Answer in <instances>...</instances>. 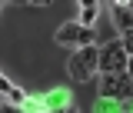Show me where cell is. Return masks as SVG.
Instances as JSON below:
<instances>
[{
  "label": "cell",
  "mask_w": 133,
  "mask_h": 113,
  "mask_svg": "<svg viewBox=\"0 0 133 113\" xmlns=\"http://www.w3.org/2000/svg\"><path fill=\"white\" fill-rule=\"evenodd\" d=\"M66 70H70V77H73V80H80V83L90 80V77L100 70V47H80L73 57H70Z\"/></svg>",
  "instance_id": "obj_1"
},
{
  "label": "cell",
  "mask_w": 133,
  "mask_h": 113,
  "mask_svg": "<svg viewBox=\"0 0 133 113\" xmlns=\"http://www.w3.org/2000/svg\"><path fill=\"white\" fill-rule=\"evenodd\" d=\"M127 63H130V57H127V50H123L120 40L100 47V70L103 73H127Z\"/></svg>",
  "instance_id": "obj_2"
},
{
  "label": "cell",
  "mask_w": 133,
  "mask_h": 113,
  "mask_svg": "<svg viewBox=\"0 0 133 113\" xmlns=\"http://www.w3.org/2000/svg\"><path fill=\"white\" fill-rule=\"evenodd\" d=\"M100 93H103L107 100H130L133 97V80L127 77V73H103Z\"/></svg>",
  "instance_id": "obj_3"
},
{
  "label": "cell",
  "mask_w": 133,
  "mask_h": 113,
  "mask_svg": "<svg viewBox=\"0 0 133 113\" xmlns=\"http://www.w3.org/2000/svg\"><path fill=\"white\" fill-rule=\"evenodd\" d=\"M57 43H63V47H93V30H83L77 20H70V23H63L60 30H57V37H53Z\"/></svg>",
  "instance_id": "obj_4"
},
{
  "label": "cell",
  "mask_w": 133,
  "mask_h": 113,
  "mask_svg": "<svg viewBox=\"0 0 133 113\" xmlns=\"http://www.w3.org/2000/svg\"><path fill=\"white\" fill-rule=\"evenodd\" d=\"M113 23H116V30L123 33H133V7L130 3H113Z\"/></svg>",
  "instance_id": "obj_5"
},
{
  "label": "cell",
  "mask_w": 133,
  "mask_h": 113,
  "mask_svg": "<svg viewBox=\"0 0 133 113\" xmlns=\"http://www.w3.org/2000/svg\"><path fill=\"white\" fill-rule=\"evenodd\" d=\"M97 17H100V3H93V0L80 3V20H77V23H80L83 30H90V23H93Z\"/></svg>",
  "instance_id": "obj_6"
},
{
  "label": "cell",
  "mask_w": 133,
  "mask_h": 113,
  "mask_svg": "<svg viewBox=\"0 0 133 113\" xmlns=\"http://www.w3.org/2000/svg\"><path fill=\"white\" fill-rule=\"evenodd\" d=\"M23 110H30V113H43V100L27 97V100H23Z\"/></svg>",
  "instance_id": "obj_7"
},
{
  "label": "cell",
  "mask_w": 133,
  "mask_h": 113,
  "mask_svg": "<svg viewBox=\"0 0 133 113\" xmlns=\"http://www.w3.org/2000/svg\"><path fill=\"white\" fill-rule=\"evenodd\" d=\"M10 90H14V83H10L3 73H0V93H3V97H10Z\"/></svg>",
  "instance_id": "obj_8"
},
{
  "label": "cell",
  "mask_w": 133,
  "mask_h": 113,
  "mask_svg": "<svg viewBox=\"0 0 133 113\" xmlns=\"http://www.w3.org/2000/svg\"><path fill=\"white\" fill-rule=\"evenodd\" d=\"M120 43H123V50H127V57H133V33H127Z\"/></svg>",
  "instance_id": "obj_9"
},
{
  "label": "cell",
  "mask_w": 133,
  "mask_h": 113,
  "mask_svg": "<svg viewBox=\"0 0 133 113\" xmlns=\"http://www.w3.org/2000/svg\"><path fill=\"white\" fill-rule=\"evenodd\" d=\"M127 77L133 80V57H130V63H127Z\"/></svg>",
  "instance_id": "obj_10"
},
{
  "label": "cell",
  "mask_w": 133,
  "mask_h": 113,
  "mask_svg": "<svg viewBox=\"0 0 133 113\" xmlns=\"http://www.w3.org/2000/svg\"><path fill=\"white\" fill-rule=\"evenodd\" d=\"M63 113H77V110H63Z\"/></svg>",
  "instance_id": "obj_11"
},
{
  "label": "cell",
  "mask_w": 133,
  "mask_h": 113,
  "mask_svg": "<svg viewBox=\"0 0 133 113\" xmlns=\"http://www.w3.org/2000/svg\"><path fill=\"white\" fill-rule=\"evenodd\" d=\"M60 113H63V110H60Z\"/></svg>",
  "instance_id": "obj_12"
}]
</instances>
